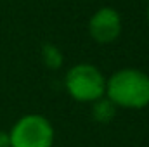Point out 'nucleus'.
Segmentation results:
<instances>
[{
    "label": "nucleus",
    "mask_w": 149,
    "mask_h": 147,
    "mask_svg": "<svg viewBox=\"0 0 149 147\" xmlns=\"http://www.w3.org/2000/svg\"><path fill=\"white\" fill-rule=\"evenodd\" d=\"M88 33L99 43H111L121 33V17L111 7L99 9L88 23Z\"/></svg>",
    "instance_id": "nucleus-4"
},
{
    "label": "nucleus",
    "mask_w": 149,
    "mask_h": 147,
    "mask_svg": "<svg viewBox=\"0 0 149 147\" xmlns=\"http://www.w3.org/2000/svg\"><path fill=\"white\" fill-rule=\"evenodd\" d=\"M66 90L74 101L95 102L106 92V78L95 66L81 62L66 73Z\"/></svg>",
    "instance_id": "nucleus-2"
},
{
    "label": "nucleus",
    "mask_w": 149,
    "mask_h": 147,
    "mask_svg": "<svg viewBox=\"0 0 149 147\" xmlns=\"http://www.w3.org/2000/svg\"><path fill=\"white\" fill-rule=\"evenodd\" d=\"M10 147H52L54 128L42 114H26L9 132Z\"/></svg>",
    "instance_id": "nucleus-3"
},
{
    "label": "nucleus",
    "mask_w": 149,
    "mask_h": 147,
    "mask_svg": "<svg viewBox=\"0 0 149 147\" xmlns=\"http://www.w3.org/2000/svg\"><path fill=\"white\" fill-rule=\"evenodd\" d=\"M114 112H116V106L113 104L109 99H102V97L95 101V104H94V111H92L94 118H95L97 121H101V123H108V121H111L113 116H114Z\"/></svg>",
    "instance_id": "nucleus-5"
},
{
    "label": "nucleus",
    "mask_w": 149,
    "mask_h": 147,
    "mask_svg": "<svg viewBox=\"0 0 149 147\" xmlns=\"http://www.w3.org/2000/svg\"><path fill=\"white\" fill-rule=\"evenodd\" d=\"M148 19H149V9H148Z\"/></svg>",
    "instance_id": "nucleus-8"
},
{
    "label": "nucleus",
    "mask_w": 149,
    "mask_h": 147,
    "mask_svg": "<svg viewBox=\"0 0 149 147\" xmlns=\"http://www.w3.org/2000/svg\"><path fill=\"white\" fill-rule=\"evenodd\" d=\"M0 147H10V137L5 132H0Z\"/></svg>",
    "instance_id": "nucleus-7"
},
{
    "label": "nucleus",
    "mask_w": 149,
    "mask_h": 147,
    "mask_svg": "<svg viewBox=\"0 0 149 147\" xmlns=\"http://www.w3.org/2000/svg\"><path fill=\"white\" fill-rule=\"evenodd\" d=\"M108 99L125 109H142L149 106V76L139 69H120L106 81Z\"/></svg>",
    "instance_id": "nucleus-1"
},
{
    "label": "nucleus",
    "mask_w": 149,
    "mask_h": 147,
    "mask_svg": "<svg viewBox=\"0 0 149 147\" xmlns=\"http://www.w3.org/2000/svg\"><path fill=\"white\" fill-rule=\"evenodd\" d=\"M42 57H43V62H45L49 68H54V69L59 68L61 62H63V55H61L59 49L54 47V45H45V47L42 49Z\"/></svg>",
    "instance_id": "nucleus-6"
}]
</instances>
